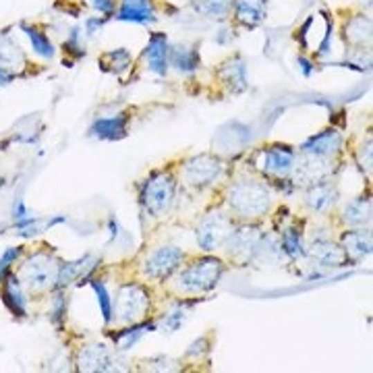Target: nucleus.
<instances>
[{"mask_svg": "<svg viewBox=\"0 0 373 373\" xmlns=\"http://www.w3.org/2000/svg\"><path fill=\"white\" fill-rule=\"evenodd\" d=\"M233 10L237 23L243 27H257L266 21L268 0H233Z\"/></svg>", "mask_w": 373, "mask_h": 373, "instance_id": "obj_19", "label": "nucleus"}, {"mask_svg": "<svg viewBox=\"0 0 373 373\" xmlns=\"http://www.w3.org/2000/svg\"><path fill=\"white\" fill-rule=\"evenodd\" d=\"M262 241V235L257 233V228L253 226H243V228H235L233 235L226 241V249L228 255L237 262H247L255 257L257 245Z\"/></svg>", "mask_w": 373, "mask_h": 373, "instance_id": "obj_12", "label": "nucleus"}, {"mask_svg": "<svg viewBox=\"0 0 373 373\" xmlns=\"http://www.w3.org/2000/svg\"><path fill=\"white\" fill-rule=\"evenodd\" d=\"M185 262V253L174 247V245H164L158 247L156 251H152L145 262H143V274L149 280H166L168 276H172L174 272H179V268Z\"/></svg>", "mask_w": 373, "mask_h": 373, "instance_id": "obj_9", "label": "nucleus"}, {"mask_svg": "<svg viewBox=\"0 0 373 373\" xmlns=\"http://www.w3.org/2000/svg\"><path fill=\"white\" fill-rule=\"evenodd\" d=\"M222 174H224V162L212 154L195 156L183 168V176H185L187 185H191L195 189H206V187L218 183L222 179Z\"/></svg>", "mask_w": 373, "mask_h": 373, "instance_id": "obj_6", "label": "nucleus"}, {"mask_svg": "<svg viewBox=\"0 0 373 373\" xmlns=\"http://www.w3.org/2000/svg\"><path fill=\"white\" fill-rule=\"evenodd\" d=\"M189 309H191V303H179L176 307H172L168 313H164V318H162V328H164L168 334L176 332V330L185 324Z\"/></svg>", "mask_w": 373, "mask_h": 373, "instance_id": "obj_34", "label": "nucleus"}, {"mask_svg": "<svg viewBox=\"0 0 373 373\" xmlns=\"http://www.w3.org/2000/svg\"><path fill=\"white\" fill-rule=\"evenodd\" d=\"M224 270V262L216 257H197L176 274L174 289L183 295H203L220 282Z\"/></svg>", "mask_w": 373, "mask_h": 373, "instance_id": "obj_2", "label": "nucleus"}, {"mask_svg": "<svg viewBox=\"0 0 373 373\" xmlns=\"http://www.w3.org/2000/svg\"><path fill=\"white\" fill-rule=\"evenodd\" d=\"M291 174H293V179H295V185L311 187V185H318V183H322V181H328L330 174H332V168H330L328 160H324V158H316V156L301 154V158L297 156L295 168H293Z\"/></svg>", "mask_w": 373, "mask_h": 373, "instance_id": "obj_11", "label": "nucleus"}, {"mask_svg": "<svg viewBox=\"0 0 373 373\" xmlns=\"http://www.w3.org/2000/svg\"><path fill=\"white\" fill-rule=\"evenodd\" d=\"M343 220L351 226V228H363L372 222V197L370 195H361L357 199H353L343 214Z\"/></svg>", "mask_w": 373, "mask_h": 373, "instance_id": "obj_24", "label": "nucleus"}, {"mask_svg": "<svg viewBox=\"0 0 373 373\" xmlns=\"http://www.w3.org/2000/svg\"><path fill=\"white\" fill-rule=\"evenodd\" d=\"M12 220H15V228L19 230V235H21L23 239H29V237H33V235L39 233V228H37V218L25 208L23 201H17V203H15V208H12Z\"/></svg>", "mask_w": 373, "mask_h": 373, "instance_id": "obj_30", "label": "nucleus"}, {"mask_svg": "<svg viewBox=\"0 0 373 373\" xmlns=\"http://www.w3.org/2000/svg\"><path fill=\"white\" fill-rule=\"evenodd\" d=\"M297 62H299V66H301V73H303L305 77H311V73H313V62H311L309 58H305V56H299Z\"/></svg>", "mask_w": 373, "mask_h": 373, "instance_id": "obj_44", "label": "nucleus"}, {"mask_svg": "<svg viewBox=\"0 0 373 373\" xmlns=\"http://www.w3.org/2000/svg\"><path fill=\"white\" fill-rule=\"evenodd\" d=\"M0 64H2L12 77L27 64V58H25L23 50H21L19 44H15L12 37H8V35H2V37H0Z\"/></svg>", "mask_w": 373, "mask_h": 373, "instance_id": "obj_26", "label": "nucleus"}, {"mask_svg": "<svg viewBox=\"0 0 373 373\" xmlns=\"http://www.w3.org/2000/svg\"><path fill=\"white\" fill-rule=\"evenodd\" d=\"M64 54H71L75 60L77 58H83L85 56V50L81 46V33H79V27H73L66 42H64Z\"/></svg>", "mask_w": 373, "mask_h": 373, "instance_id": "obj_36", "label": "nucleus"}, {"mask_svg": "<svg viewBox=\"0 0 373 373\" xmlns=\"http://www.w3.org/2000/svg\"><path fill=\"white\" fill-rule=\"evenodd\" d=\"M359 166L363 172L372 170V139H367V143L359 149Z\"/></svg>", "mask_w": 373, "mask_h": 373, "instance_id": "obj_40", "label": "nucleus"}, {"mask_svg": "<svg viewBox=\"0 0 373 373\" xmlns=\"http://www.w3.org/2000/svg\"><path fill=\"white\" fill-rule=\"evenodd\" d=\"M0 187H2V181H0Z\"/></svg>", "mask_w": 373, "mask_h": 373, "instance_id": "obj_47", "label": "nucleus"}, {"mask_svg": "<svg viewBox=\"0 0 373 373\" xmlns=\"http://www.w3.org/2000/svg\"><path fill=\"white\" fill-rule=\"evenodd\" d=\"M131 60H133V56L127 48H114V50H108L100 56V69L106 73L120 75L122 71H129Z\"/></svg>", "mask_w": 373, "mask_h": 373, "instance_id": "obj_28", "label": "nucleus"}, {"mask_svg": "<svg viewBox=\"0 0 373 373\" xmlns=\"http://www.w3.org/2000/svg\"><path fill=\"white\" fill-rule=\"evenodd\" d=\"M2 301L6 305V309L17 316V318H25L27 316V301H25V293L21 286V280L15 278L12 274H8L2 280Z\"/></svg>", "mask_w": 373, "mask_h": 373, "instance_id": "obj_20", "label": "nucleus"}, {"mask_svg": "<svg viewBox=\"0 0 373 373\" xmlns=\"http://www.w3.org/2000/svg\"><path fill=\"white\" fill-rule=\"evenodd\" d=\"M149 305H152V299H149V293L145 291V286L131 282V284H122L118 289L116 309H118V316L122 322H127V324L141 322L147 316Z\"/></svg>", "mask_w": 373, "mask_h": 373, "instance_id": "obj_7", "label": "nucleus"}, {"mask_svg": "<svg viewBox=\"0 0 373 373\" xmlns=\"http://www.w3.org/2000/svg\"><path fill=\"white\" fill-rule=\"evenodd\" d=\"M338 199V189L330 181L311 185L305 193V206L316 214H326Z\"/></svg>", "mask_w": 373, "mask_h": 373, "instance_id": "obj_18", "label": "nucleus"}, {"mask_svg": "<svg viewBox=\"0 0 373 373\" xmlns=\"http://www.w3.org/2000/svg\"><path fill=\"white\" fill-rule=\"evenodd\" d=\"M235 230V222L224 212H214L203 218V222L197 228V245L212 253L216 249H222L228 241V237Z\"/></svg>", "mask_w": 373, "mask_h": 373, "instance_id": "obj_4", "label": "nucleus"}, {"mask_svg": "<svg viewBox=\"0 0 373 373\" xmlns=\"http://www.w3.org/2000/svg\"><path fill=\"white\" fill-rule=\"evenodd\" d=\"M340 247L345 249L349 262H361L372 255V233L370 228H351L343 235Z\"/></svg>", "mask_w": 373, "mask_h": 373, "instance_id": "obj_16", "label": "nucleus"}, {"mask_svg": "<svg viewBox=\"0 0 373 373\" xmlns=\"http://www.w3.org/2000/svg\"><path fill=\"white\" fill-rule=\"evenodd\" d=\"M91 4H93V8L100 10L104 17L114 15V8H116V0H93Z\"/></svg>", "mask_w": 373, "mask_h": 373, "instance_id": "obj_41", "label": "nucleus"}, {"mask_svg": "<svg viewBox=\"0 0 373 373\" xmlns=\"http://www.w3.org/2000/svg\"><path fill=\"white\" fill-rule=\"evenodd\" d=\"M345 42L353 48H370L372 44V21L365 15H357L345 23Z\"/></svg>", "mask_w": 373, "mask_h": 373, "instance_id": "obj_22", "label": "nucleus"}, {"mask_svg": "<svg viewBox=\"0 0 373 373\" xmlns=\"http://www.w3.org/2000/svg\"><path fill=\"white\" fill-rule=\"evenodd\" d=\"M311 23H313V17H309V19L303 23L301 31H297V37H299V42H301V46H303V48H307V31H309Z\"/></svg>", "mask_w": 373, "mask_h": 373, "instance_id": "obj_43", "label": "nucleus"}, {"mask_svg": "<svg viewBox=\"0 0 373 373\" xmlns=\"http://www.w3.org/2000/svg\"><path fill=\"white\" fill-rule=\"evenodd\" d=\"M332 39H334V23H332L330 15H326V35H324V39H322V44L318 48V56L324 58V56H328L332 52Z\"/></svg>", "mask_w": 373, "mask_h": 373, "instance_id": "obj_38", "label": "nucleus"}, {"mask_svg": "<svg viewBox=\"0 0 373 373\" xmlns=\"http://www.w3.org/2000/svg\"><path fill=\"white\" fill-rule=\"evenodd\" d=\"M21 31L27 35V39H29V44H31L35 54H39L44 58H52L54 56V46H52L50 37L44 31H39L37 27H31L27 23H21Z\"/></svg>", "mask_w": 373, "mask_h": 373, "instance_id": "obj_31", "label": "nucleus"}, {"mask_svg": "<svg viewBox=\"0 0 373 373\" xmlns=\"http://www.w3.org/2000/svg\"><path fill=\"white\" fill-rule=\"evenodd\" d=\"M91 289L95 291L98 295V305H100V311H102V318H104V324H110L112 322V311H114V305H112V299H110V293L106 289L104 282L100 280H91L89 282Z\"/></svg>", "mask_w": 373, "mask_h": 373, "instance_id": "obj_35", "label": "nucleus"}, {"mask_svg": "<svg viewBox=\"0 0 373 373\" xmlns=\"http://www.w3.org/2000/svg\"><path fill=\"white\" fill-rule=\"evenodd\" d=\"M10 81H12V75H10V73H8V71L0 64V85H8Z\"/></svg>", "mask_w": 373, "mask_h": 373, "instance_id": "obj_45", "label": "nucleus"}, {"mask_svg": "<svg viewBox=\"0 0 373 373\" xmlns=\"http://www.w3.org/2000/svg\"><path fill=\"white\" fill-rule=\"evenodd\" d=\"M295 160H297V152L293 147L282 145V143H274V145L260 149L257 168L264 176L286 179V176H291V172L295 168Z\"/></svg>", "mask_w": 373, "mask_h": 373, "instance_id": "obj_5", "label": "nucleus"}, {"mask_svg": "<svg viewBox=\"0 0 373 373\" xmlns=\"http://www.w3.org/2000/svg\"><path fill=\"white\" fill-rule=\"evenodd\" d=\"M307 255L318 268H343L349 264L345 249L336 245L328 235H313Z\"/></svg>", "mask_w": 373, "mask_h": 373, "instance_id": "obj_10", "label": "nucleus"}, {"mask_svg": "<svg viewBox=\"0 0 373 373\" xmlns=\"http://www.w3.org/2000/svg\"><path fill=\"white\" fill-rule=\"evenodd\" d=\"M66 222V216H54L52 220H48V228H54V226H58V224H64Z\"/></svg>", "mask_w": 373, "mask_h": 373, "instance_id": "obj_46", "label": "nucleus"}, {"mask_svg": "<svg viewBox=\"0 0 373 373\" xmlns=\"http://www.w3.org/2000/svg\"><path fill=\"white\" fill-rule=\"evenodd\" d=\"M89 260H91V257L85 255V257H79V260H75V262L60 264V266H58V272H56L54 289H56V291H64L75 278H83V270H85V264H87Z\"/></svg>", "mask_w": 373, "mask_h": 373, "instance_id": "obj_29", "label": "nucleus"}, {"mask_svg": "<svg viewBox=\"0 0 373 373\" xmlns=\"http://www.w3.org/2000/svg\"><path fill=\"white\" fill-rule=\"evenodd\" d=\"M220 79L233 93L245 91L247 89V66H245L243 58L235 56L228 62H224L220 66Z\"/></svg>", "mask_w": 373, "mask_h": 373, "instance_id": "obj_23", "label": "nucleus"}, {"mask_svg": "<svg viewBox=\"0 0 373 373\" xmlns=\"http://www.w3.org/2000/svg\"><path fill=\"white\" fill-rule=\"evenodd\" d=\"M21 253H23V247H8V249L2 253V257H0V284H2V280L10 274V268H12V264L21 257Z\"/></svg>", "mask_w": 373, "mask_h": 373, "instance_id": "obj_37", "label": "nucleus"}, {"mask_svg": "<svg viewBox=\"0 0 373 373\" xmlns=\"http://www.w3.org/2000/svg\"><path fill=\"white\" fill-rule=\"evenodd\" d=\"M79 365L85 372H114L116 361L106 347H87L79 355Z\"/></svg>", "mask_w": 373, "mask_h": 373, "instance_id": "obj_21", "label": "nucleus"}, {"mask_svg": "<svg viewBox=\"0 0 373 373\" xmlns=\"http://www.w3.org/2000/svg\"><path fill=\"white\" fill-rule=\"evenodd\" d=\"M174 191H176V183L170 172H166V170L154 172L141 187L143 210L154 218L164 216L174 201Z\"/></svg>", "mask_w": 373, "mask_h": 373, "instance_id": "obj_3", "label": "nucleus"}, {"mask_svg": "<svg viewBox=\"0 0 373 373\" xmlns=\"http://www.w3.org/2000/svg\"><path fill=\"white\" fill-rule=\"evenodd\" d=\"M56 272H58V266H56L54 257L50 253L37 251L25 262L23 280L31 291L39 293V291H48L50 286H54Z\"/></svg>", "mask_w": 373, "mask_h": 373, "instance_id": "obj_8", "label": "nucleus"}, {"mask_svg": "<svg viewBox=\"0 0 373 373\" xmlns=\"http://www.w3.org/2000/svg\"><path fill=\"white\" fill-rule=\"evenodd\" d=\"M193 2H195V10L210 19L224 21L233 12V0H193Z\"/></svg>", "mask_w": 373, "mask_h": 373, "instance_id": "obj_32", "label": "nucleus"}, {"mask_svg": "<svg viewBox=\"0 0 373 373\" xmlns=\"http://www.w3.org/2000/svg\"><path fill=\"white\" fill-rule=\"evenodd\" d=\"M145 60H147V69L160 77H164L168 73V56H170V44H168V37L166 33H152L149 35V42L145 46Z\"/></svg>", "mask_w": 373, "mask_h": 373, "instance_id": "obj_14", "label": "nucleus"}, {"mask_svg": "<svg viewBox=\"0 0 373 373\" xmlns=\"http://www.w3.org/2000/svg\"><path fill=\"white\" fill-rule=\"evenodd\" d=\"M226 203L237 218L257 220L268 214L272 206V191L262 179L241 176L228 187Z\"/></svg>", "mask_w": 373, "mask_h": 373, "instance_id": "obj_1", "label": "nucleus"}, {"mask_svg": "<svg viewBox=\"0 0 373 373\" xmlns=\"http://www.w3.org/2000/svg\"><path fill=\"white\" fill-rule=\"evenodd\" d=\"M280 249L282 253L293 260V262H299L307 255V247H305V237H303V230L299 226H286L282 228V235H280Z\"/></svg>", "mask_w": 373, "mask_h": 373, "instance_id": "obj_25", "label": "nucleus"}, {"mask_svg": "<svg viewBox=\"0 0 373 373\" xmlns=\"http://www.w3.org/2000/svg\"><path fill=\"white\" fill-rule=\"evenodd\" d=\"M168 62H170V66H174V69L181 71V73H193V71H197L201 58H199V52H197L195 48H189V46H172V48H170Z\"/></svg>", "mask_w": 373, "mask_h": 373, "instance_id": "obj_27", "label": "nucleus"}, {"mask_svg": "<svg viewBox=\"0 0 373 373\" xmlns=\"http://www.w3.org/2000/svg\"><path fill=\"white\" fill-rule=\"evenodd\" d=\"M116 19L127 21V23H137V25L156 23L158 21L156 4L154 0H120Z\"/></svg>", "mask_w": 373, "mask_h": 373, "instance_id": "obj_15", "label": "nucleus"}, {"mask_svg": "<svg viewBox=\"0 0 373 373\" xmlns=\"http://www.w3.org/2000/svg\"><path fill=\"white\" fill-rule=\"evenodd\" d=\"M343 141H345V139H343V133H338L336 129H326V131L316 133L313 137H309V139L303 143L301 154L330 160V158H334V156L340 152Z\"/></svg>", "mask_w": 373, "mask_h": 373, "instance_id": "obj_13", "label": "nucleus"}, {"mask_svg": "<svg viewBox=\"0 0 373 373\" xmlns=\"http://www.w3.org/2000/svg\"><path fill=\"white\" fill-rule=\"evenodd\" d=\"M129 129V116L127 114H114V116H104L98 118L89 127V137L100 139V141H116L127 135Z\"/></svg>", "mask_w": 373, "mask_h": 373, "instance_id": "obj_17", "label": "nucleus"}, {"mask_svg": "<svg viewBox=\"0 0 373 373\" xmlns=\"http://www.w3.org/2000/svg\"><path fill=\"white\" fill-rule=\"evenodd\" d=\"M64 316H66V301H64V297H62L60 291H58V295H56V299H54V307H52V322H54L56 326H60V322L64 320Z\"/></svg>", "mask_w": 373, "mask_h": 373, "instance_id": "obj_39", "label": "nucleus"}, {"mask_svg": "<svg viewBox=\"0 0 373 373\" xmlns=\"http://www.w3.org/2000/svg\"><path fill=\"white\" fill-rule=\"evenodd\" d=\"M106 19H108V17H89V19L85 21V33H87V35H93L98 29H102V25L106 23Z\"/></svg>", "mask_w": 373, "mask_h": 373, "instance_id": "obj_42", "label": "nucleus"}, {"mask_svg": "<svg viewBox=\"0 0 373 373\" xmlns=\"http://www.w3.org/2000/svg\"><path fill=\"white\" fill-rule=\"evenodd\" d=\"M152 328H156L154 324H133L131 328H127V330H120L118 334H112V340H114V345L118 347V351H127V349H131L133 345H137L139 343V338L147 332V330H152Z\"/></svg>", "mask_w": 373, "mask_h": 373, "instance_id": "obj_33", "label": "nucleus"}]
</instances>
